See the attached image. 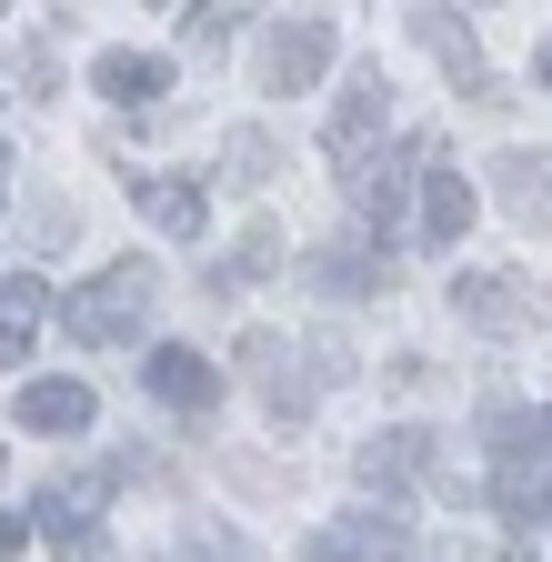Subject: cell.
Instances as JSON below:
<instances>
[{"instance_id":"obj_1","label":"cell","mask_w":552,"mask_h":562,"mask_svg":"<svg viewBox=\"0 0 552 562\" xmlns=\"http://www.w3.org/2000/svg\"><path fill=\"white\" fill-rule=\"evenodd\" d=\"M341 372H352L341 351H312V341H282V331H251V341H241V382L261 392V412L282 422V432H302L312 402H322Z\"/></svg>"},{"instance_id":"obj_2","label":"cell","mask_w":552,"mask_h":562,"mask_svg":"<svg viewBox=\"0 0 552 562\" xmlns=\"http://www.w3.org/2000/svg\"><path fill=\"white\" fill-rule=\"evenodd\" d=\"M151 302H161V271L151 261H111V271H91L81 292L60 302V331L71 341H142Z\"/></svg>"},{"instance_id":"obj_3","label":"cell","mask_w":552,"mask_h":562,"mask_svg":"<svg viewBox=\"0 0 552 562\" xmlns=\"http://www.w3.org/2000/svg\"><path fill=\"white\" fill-rule=\"evenodd\" d=\"M331 50H341L331 11H292V21H271V41H261V91H271V101H302L322 70H331Z\"/></svg>"},{"instance_id":"obj_4","label":"cell","mask_w":552,"mask_h":562,"mask_svg":"<svg viewBox=\"0 0 552 562\" xmlns=\"http://www.w3.org/2000/svg\"><path fill=\"white\" fill-rule=\"evenodd\" d=\"M423 161H432V140H392V151H372V161L341 171L352 211L372 222V241H392V232H402V201H412V181H423Z\"/></svg>"},{"instance_id":"obj_5","label":"cell","mask_w":552,"mask_h":562,"mask_svg":"<svg viewBox=\"0 0 552 562\" xmlns=\"http://www.w3.org/2000/svg\"><path fill=\"white\" fill-rule=\"evenodd\" d=\"M423 542H412V522L392 513V503H372V513H331L322 532H312V562H412Z\"/></svg>"},{"instance_id":"obj_6","label":"cell","mask_w":552,"mask_h":562,"mask_svg":"<svg viewBox=\"0 0 552 562\" xmlns=\"http://www.w3.org/2000/svg\"><path fill=\"white\" fill-rule=\"evenodd\" d=\"M432 462H442V432H432V422H392V432H372V442H362V462H352V472H362V492H412Z\"/></svg>"},{"instance_id":"obj_7","label":"cell","mask_w":552,"mask_h":562,"mask_svg":"<svg viewBox=\"0 0 552 562\" xmlns=\"http://www.w3.org/2000/svg\"><path fill=\"white\" fill-rule=\"evenodd\" d=\"M142 382H151V402H161V412H181V422H212V402H222V372L201 362V351H181V341H151Z\"/></svg>"},{"instance_id":"obj_8","label":"cell","mask_w":552,"mask_h":562,"mask_svg":"<svg viewBox=\"0 0 552 562\" xmlns=\"http://www.w3.org/2000/svg\"><path fill=\"white\" fill-rule=\"evenodd\" d=\"M493 503H503V522H552V442H503Z\"/></svg>"},{"instance_id":"obj_9","label":"cell","mask_w":552,"mask_h":562,"mask_svg":"<svg viewBox=\"0 0 552 562\" xmlns=\"http://www.w3.org/2000/svg\"><path fill=\"white\" fill-rule=\"evenodd\" d=\"M382 131H392V91L372 81V70H362V81L331 101V131H322V151H331L341 171H352V161H372V140H382Z\"/></svg>"},{"instance_id":"obj_10","label":"cell","mask_w":552,"mask_h":562,"mask_svg":"<svg viewBox=\"0 0 552 562\" xmlns=\"http://www.w3.org/2000/svg\"><path fill=\"white\" fill-rule=\"evenodd\" d=\"M91 382H71V372H41V382H21V432H41V442H71V432H91Z\"/></svg>"},{"instance_id":"obj_11","label":"cell","mask_w":552,"mask_h":562,"mask_svg":"<svg viewBox=\"0 0 552 562\" xmlns=\"http://www.w3.org/2000/svg\"><path fill=\"white\" fill-rule=\"evenodd\" d=\"M472 211H482V201H472V181L432 151V161H423V181H412V232H423V241H462V232H472Z\"/></svg>"},{"instance_id":"obj_12","label":"cell","mask_w":552,"mask_h":562,"mask_svg":"<svg viewBox=\"0 0 552 562\" xmlns=\"http://www.w3.org/2000/svg\"><path fill=\"white\" fill-rule=\"evenodd\" d=\"M452 312L482 322V331H522V322H532V281H522V271H462V281H452Z\"/></svg>"},{"instance_id":"obj_13","label":"cell","mask_w":552,"mask_h":562,"mask_svg":"<svg viewBox=\"0 0 552 562\" xmlns=\"http://www.w3.org/2000/svg\"><path fill=\"white\" fill-rule=\"evenodd\" d=\"M131 201H142V222L171 232V241H191L201 222H212V191H201L191 171H142V181H131Z\"/></svg>"},{"instance_id":"obj_14","label":"cell","mask_w":552,"mask_h":562,"mask_svg":"<svg viewBox=\"0 0 552 562\" xmlns=\"http://www.w3.org/2000/svg\"><path fill=\"white\" fill-rule=\"evenodd\" d=\"M412 41H423L442 70H452V81L482 101V91H493V70H482V41H472V11H412Z\"/></svg>"},{"instance_id":"obj_15","label":"cell","mask_w":552,"mask_h":562,"mask_svg":"<svg viewBox=\"0 0 552 562\" xmlns=\"http://www.w3.org/2000/svg\"><path fill=\"white\" fill-rule=\"evenodd\" d=\"M41 322H50L41 271H0V372H21L31 351H41Z\"/></svg>"},{"instance_id":"obj_16","label":"cell","mask_w":552,"mask_h":562,"mask_svg":"<svg viewBox=\"0 0 552 562\" xmlns=\"http://www.w3.org/2000/svg\"><path fill=\"white\" fill-rule=\"evenodd\" d=\"M302 281L312 292H392V261H382V241H322L302 261Z\"/></svg>"},{"instance_id":"obj_17","label":"cell","mask_w":552,"mask_h":562,"mask_svg":"<svg viewBox=\"0 0 552 562\" xmlns=\"http://www.w3.org/2000/svg\"><path fill=\"white\" fill-rule=\"evenodd\" d=\"M91 81H101L111 101H161V91H171V60H151V50H111Z\"/></svg>"},{"instance_id":"obj_18","label":"cell","mask_w":552,"mask_h":562,"mask_svg":"<svg viewBox=\"0 0 552 562\" xmlns=\"http://www.w3.org/2000/svg\"><path fill=\"white\" fill-rule=\"evenodd\" d=\"M271 171H282V140H271V131H232L222 140V181L232 191H261Z\"/></svg>"},{"instance_id":"obj_19","label":"cell","mask_w":552,"mask_h":562,"mask_svg":"<svg viewBox=\"0 0 552 562\" xmlns=\"http://www.w3.org/2000/svg\"><path fill=\"white\" fill-rule=\"evenodd\" d=\"M493 181H503V201L522 211V222H542V181H552V161H542V151H503V161H493Z\"/></svg>"},{"instance_id":"obj_20","label":"cell","mask_w":552,"mask_h":562,"mask_svg":"<svg viewBox=\"0 0 552 562\" xmlns=\"http://www.w3.org/2000/svg\"><path fill=\"white\" fill-rule=\"evenodd\" d=\"M271 251H282V232H271V222H251V232H241V251H232V261L212 271V292H241V281H261V271H282Z\"/></svg>"},{"instance_id":"obj_21","label":"cell","mask_w":552,"mask_h":562,"mask_svg":"<svg viewBox=\"0 0 552 562\" xmlns=\"http://www.w3.org/2000/svg\"><path fill=\"white\" fill-rule=\"evenodd\" d=\"M181 562H261V552H251L241 532H222V522H201V532L181 542Z\"/></svg>"},{"instance_id":"obj_22","label":"cell","mask_w":552,"mask_h":562,"mask_svg":"<svg viewBox=\"0 0 552 562\" xmlns=\"http://www.w3.org/2000/svg\"><path fill=\"white\" fill-rule=\"evenodd\" d=\"M232 21H251V11H181V41H191V50H222Z\"/></svg>"},{"instance_id":"obj_23","label":"cell","mask_w":552,"mask_h":562,"mask_svg":"<svg viewBox=\"0 0 552 562\" xmlns=\"http://www.w3.org/2000/svg\"><path fill=\"white\" fill-rule=\"evenodd\" d=\"M21 542H31V513H0V562H21Z\"/></svg>"},{"instance_id":"obj_24","label":"cell","mask_w":552,"mask_h":562,"mask_svg":"<svg viewBox=\"0 0 552 562\" xmlns=\"http://www.w3.org/2000/svg\"><path fill=\"white\" fill-rule=\"evenodd\" d=\"M532 70H542V91H552V41H542V50H532Z\"/></svg>"},{"instance_id":"obj_25","label":"cell","mask_w":552,"mask_h":562,"mask_svg":"<svg viewBox=\"0 0 552 562\" xmlns=\"http://www.w3.org/2000/svg\"><path fill=\"white\" fill-rule=\"evenodd\" d=\"M0 472H11V452H0Z\"/></svg>"},{"instance_id":"obj_26","label":"cell","mask_w":552,"mask_h":562,"mask_svg":"<svg viewBox=\"0 0 552 562\" xmlns=\"http://www.w3.org/2000/svg\"><path fill=\"white\" fill-rule=\"evenodd\" d=\"M0 171H11V151H0Z\"/></svg>"}]
</instances>
